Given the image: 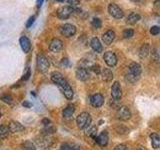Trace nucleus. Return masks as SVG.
Here are the masks:
<instances>
[{
  "label": "nucleus",
  "instance_id": "nucleus-1",
  "mask_svg": "<svg viewBox=\"0 0 160 150\" xmlns=\"http://www.w3.org/2000/svg\"><path fill=\"white\" fill-rule=\"evenodd\" d=\"M91 116L90 114L87 112H82L80 113L77 118H76V123H77V126L79 129H86L90 126L91 124Z\"/></svg>",
  "mask_w": 160,
  "mask_h": 150
},
{
  "label": "nucleus",
  "instance_id": "nucleus-2",
  "mask_svg": "<svg viewBox=\"0 0 160 150\" xmlns=\"http://www.w3.org/2000/svg\"><path fill=\"white\" fill-rule=\"evenodd\" d=\"M108 12L112 17L116 18V19H121L124 16L123 10L115 3H110L108 5Z\"/></svg>",
  "mask_w": 160,
  "mask_h": 150
},
{
  "label": "nucleus",
  "instance_id": "nucleus-3",
  "mask_svg": "<svg viewBox=\"0 0 160 150\" xmlns=\"http://www.w3.org/2000/svg\"><path fill=\"white\" fill-rule=\"evenodd\" d=\"M59 31L65 37H72L76 33V27L72 24H63L62 26H60Z\"/></svg>",
  "mask_w": 160,
  "mask_h": 150
},
{
  "label": "nucleus",
  "instance_id": "nucleus-4",
  "mask_svg": "<svg viewBox=\"0 0 160 150\" xmlns=\"http://www.w3.org/2000/svg\"><path fill=\"white\" fill-rule=\"evenodd\" d=\"M51 80H52V82L55 83L56 85H58L59 88H62L64 86H66L67 84H69L67 81H66V79H65L63 77V75L61 73H59V72H53L51 73Z\"/></svg>",
  "mask_w": 160,
  "mask_h": 150
},
{
  "label": "nucleus",
  "instance_id": "nucleus-5",
  "mask_svg": "<svg viewBox=\"0 0 160 150\" xmlns=\"http://www.w3.org/2000/svg\"><path fill=\"white\" fill-rule=\"evenodd\" d=\"M49 66H50V64H49V61L47 60V58L44 57L43 55H38L37 56V67L39 69V71L42 73L46 72Z\"/></svg>",
  "mask_w": 160,
  "mask_h": 150
},
{
  "label": "nucleus",
  "instance_id": "nucleus-6",
  "mask_svg": "<svg viewBox=\"0 0 160 150\" xmlns=\"http://www.w3.org/2000/svg\"><path fill=\"white\" fill-rule=\"evenodd\" d=\"M73 12H74V8L72 6H63V7L58 9L57 15L60 19L64 20V19L69 18L70 15H71Z\"/></svg>",
  "mask_w": 160,
  "mask_h": 150
},
{
  "label": "nucleus",
  "instance_id": "nucleus-7",
  "mask_svg": "<svg viewBox=\"0 0 160 150\" xmlns=\"http://www.w3.org/2000/svg\"><path fill=\"white\" fill-rule=\"evenodd\" d=\"M117 117L118 119L122 120V121H127L131 117V112H130V109L126 106H122L118 109L117 111Z\"/></svg>",
  "mask_w": 160,
  "mask_h": 150
},
{
  "label": "nucleus",
  "instance_id": "nucleus-8",
  "mask_svg": "<svg viewBox=\"0 0 160 150\" xmlns=\"http://www.w3.org/2000/svg\"><path fill=\"white\" fill-rule=\"evenodd\" d=\"M90 103L93 107H101L103 103H104V97L102 94L100 93H96L93 94L91 97H90Z\"/></svg>",
  "mask_w": 160,
  "mask_h": 150
},
{
  "label": "nucleus",
  "instance_id": "nucleus-9",
  "mask_svg": "<svg viewBox=\"0 0 160 150\" xmlns=\"http://www.w3.org/2000/svg\"><path fill=\"white\" fill-rule=\"evenodd\" d=\"M121 95H122V91H121V87H120V83L118 81H115L111 87V96L113 99L118 100L121 98Z\"/></svg>",
  "mask_w": 160,
  "mask_h": 150
},
{
  "label": "nucleus",
  "instance_id": "nucleus-10",
  "mask_svg": "<svg viewBox=\"0 0 160 150\" xmlns=\"http://www.w3.org/2000/svg\"><path fill=\"white\" fill-rule=\"evenodd\" d=\"M104 60L105 62H106V64L108 65V66H115L117 63V57L116 55H115L113 52L111 51H108L106 53H104Z\"/></svg>",
  "mask_w": 160,
  "mask_h": 150
},
{
  "label": "nucleus",
  "instance_id": "nucleus-11",
  "mask_svg": "<svg viewBox=\"0 0 160 150\" xmlns=\"http://www.w3.org/2000/svg\"><path fill=\"white\" fill-rule=\"evenodd\" d=\"M128 71L133 74L134 76H136L138 77L140 74H141V71H142V69H141V66L136 63V62H132V63H130L129 64V66H128Z\"/></svg>",
  "mask_w": 160,
  "mask_h": 150
},
{
  "label": "nucleus",
  "instance_id": "nucleus-12",
  "mask_svg": "<svg viewBox=\"0 0 160 150\" xmlns=\"http://www.w3.org/2000/svg\"><path fill=\"white\" fill-rule=\"evenodd\" d=\"M108 133H107V131H103V132H101L100 133L98 136H97V138H95V140H96V142H97V144L99 145V146H106L107 145V143H108Z\"/></svg>",
  "mask_w": 160,
  "mask_h": 150
},
{
  "label": "nucleus",
  "instance_id": "nucleus-13",
  "mask_svg": "<svg viewBox=\"0 0 160 150\" xmlns=\"http://www.w3.org/2000/svg\"><path fill=\"white\" fill-rule=\"evenodd\" d=\"M62 47H63L62 41L59 39H56V38H54L49 45V49L51 50L52 52H58L62 49Z\"/></svg>",
  "mask_w": 160,
  "mask_h": 150
},
{
  "label": "nucleus",
  "instance_id": "nucleus-14",
  "mask_svg": "<svg viewBox=\"0 0 160 150\" xmlns=\"http://www.w3.org/2000/svg\"><path fill=\"white\" fill-rule=\"evenodd\" d=\"M75 74H76L77 79L81 80V81H85V80H87L89 78L88 71L83 67H78L76 69V72H75Z\"/></svg>",
  "mask_w": 160,
  "mask_h": 150
},
{
  "label": "nucleus",
  "instance_id": "nucleus-15",
  "mask_svg": "<svg viewBox=\"0 0 160 150\" xmlns=\"http://www.w3.org/2000/svg\"><path fill=\"white\" fill-rule=\"evenodd\" d=\"M114 38H115V33L113 30H108V31H106L102 35V41L106 45L111 44Z\"/></svg>",
  "mask_w": 160,
  "mask_h": 150
},
{
  "label": "nucleus",
  "instance_id": "nucleus-16",
  "mask_svg": "<svg viewBox=\"0 0 160 150\" xmlns=\"http://www.w3.org/2000/svg\"><path fill=\"white\" fill-rule=\"evenodd\" d=\"M90 46H91V48L97 53L102 52V50H103L102 45H101V43H100L99 39L97 37H93L91 39V41H90Z\"/></svg>",
  "mask_w": 160,
  "mask_h": 150
},
{
  "label": "nucleus",
  "instance_id": "nucleus-17",
  "mask_svg": "<svg viewBox=\"0 0 160 150\" xmlns=\"http://www.w3.org/2000/svg\"><path fill=\"white\" fill-rule=\"evenodd\" d=\"M19 42H20V46H21L23 51L25 53L29 52L30 48H31V43H30V40L26 36H22L21 38H20Z\"/></svg>",
  "mask_w": 160,
  "mask_h": 150
},
{
  "label": "nucleus",
  "instance_id": "nucleus-18",
  "mask_svg": "<svg viewBox=\"0 0 160 150\" xmlns=\"http://www.w3.org/2000/svg\"><path fill=\"white\" fill-rule=\"evenodd\" d=\"M23 126L19 122L17 121H11L8 125V129H9V132H12V133H16L19 131H22L23 130Z\"/></svg>",
  "mask_w": 160,
  "mask_h": 150
},
{
  "label": "nucleus",
  "instance_id": "nucleus-19",
  "mask_svg": "<svg viewBox=\"0 0 160 150\" xmlns=\"http://www.w3.org/2000/svg\"><path fill=\"white\" fill-rule=\"evenodd\" d=\"M74 112H75L74 105L69 104L68 106H66V107H65V109L63 110V118H65V119H70V118L73 116Z\"/></svg>",
  "mask_w": 160,
  "mask_h": 150
},
{
  "label": "nucleus",
  "instance_id": "nucleus-20",
  "mask_svg": "<svg viewBox=\"0 0 160 150\" xmlns=\"http://www.w3.org/2000/svg\"><path fill=\"white\" fill-rule=\"evenodd\" d=\"M140 20V15L136 12H131L128 14V16L126 17V23L128 24H135Z\"/></svg>",
  "mask_w": 160,
  "mask_h": 150
},
{
  "label": "nucleus",
  "instance_id": "nucleus-21",
  "mask_svg": "<svg viewBox=\"0 0 160 150\" xmlns=\"http://www.w3.org/2000/svg\"><path fill=\"white\" fill-rule=\"evenodd\" d=\"M150 139H151V145L154 149H158L160 147V138L157 133L150 134Z\"/></svg>",
  "mask_w": 160,
  "mask_h": 150
},
{
  "label": "nucleus",
  "instance_id": "nucleus-22",
  "mask_svg": "<svg viewBox=\"0 0 160 150\" xmlns=\"http://www.w3.org/2000/svg\"><path fill=\"white\" fill-rule=\"evenodd\" d=\"M62 90V92L64 94V96L66 97V99L70 100V99H72L73 98V90L71 89V87H70V85H66L65 87L61 88Z\"/></svg>",
  "mask_w": 160,
  "mask_h": 150
},
{
  "label": "nucleus",
  "instance_id": "nucleus-23",
  "mask_svg": "<svg viewBox=\"0 0 160 150\" xmlns=\"http://www.w3.org/2000/svg\"><path fill=\"white\" fill-rule=\"evenodd\" d=\"M61 150H80V146L75 143H63L61 145Z\"/></svg>",
  "mask_w": 160,
  "mask_h": 150
},
{
  "label": "nucleus",
  "instance_id": "nucleus-24",
  "mask_svg": "<svg viewBox=\"0 0 160 150\" xmlns=\"http://www.w3.org/2000/svg\"><path fill=\"white\" fill-rule=\"evenodd\" d=\"M101 73H102V77H103V80L105 81H110L112 78H113V73L110 71L109 69H101Z\"/></svg>",
  "mask_w": 160,
  "mask_h": 150
},
{
  "label": "nucleus",
  "instance_id": "nucleus-25",
  "mask_svg": "<svg viewBox=\"0 0 160 150\" xmlns=\"http://www.w3.org/2000/svg\"><path fill=\"white\" fill-rule=\"evenodd\" d=\"M21 146H22L23 150H36V146H35V144L32 141H30V140H26V141H24Z\"/></svg>",
  "mask_w": 160,
  "mask_h": 150
},
{
  "label": "nucleus",
  "instance_id": "nucleus-26",
  "mask_svg": "<svg viewBox=\"0 0 160 150\" xmlns=\"http://www.w3.org/2000/svg\"><path fill=\"white\" fill-rule=\"evenodd\" d=\"M149 45L148 44H144L141 46V48H140L139 50V54H140V57L141 58H145L147 56V55L149 54Z\"/></svg>",
  "mask_w": 160,
  "mask_h": 150
},
{
  "label": "nucleus",
  "instance_id": "nucleus-27",
  "mask_svg": "<svg viewBox=\"0 0 160 150\" xmlns=\"http://www.w3.org/2000/svg\"><path fill=\"white\" fill-rule=\"evenodd\" d=\"M9 134V129L8 126L5 125H0V138H6Z\"/></svg>",
  "mask_w": 160,
  "mask_h": 150
},
{
  "label": "nucleus",
  "instance_id": "nucleus-28",
  "mask_svg": "<svg viewBox=\"0 0 160 150\" xmlns=\"http://www.w3.org/2000/svg\"><path fill=\"white\" fill-rule=\"evenodd\" d=\"M96 133H97V128L95 127V126H92V127H90L87 131H86V136L87 137H91V138H96Z\"/></svg>",
  "mask_w": 160,
  "mask_h": 150
},
{
  "label": "nucleus",
  "instance_id": "nucleus-29",
  "mask_svg": "<svg viewBox=\"0 0 160 150\" xmlns=\"http://www.w3.org/2000/svg\"><path fill=\"white\" fill-rule=\"evenodd\" d=\"M134 35V30L132 28H128V29H125L123 31V37L126 38V39H129L131 38Z\"/></svg>",
  "mask_w": 160,
  "mask_h": 150
},
{
  "label": "nucleus",
  "instance_id": "nucleus-30",
  "mask_svg": "<svg viewBox=\"0 0 160 150\" xmlns=\"http://www.w3.org/2000/svg\"><path fill=\"white\" fill-rule=\"evenodd\" d=\"M0 99H1L2 101L5 102V103H11L12 102V96L10 94L4 93L3 95H1V96H0Z\"/></svg>",
  "mask_w": 160,
  "mask_h": 150
},
{
  "label": "nucleus",
  "instance_id": "nucleus-31",
  "mask_svg": "<svg viewBox=\"0 0 160 150\" xmlns=\"http://www.w3.org/2000/svg\"><path fill=\"white\" fill-rule=\"evenodd\" d=\"M30 74H31V71H30V67H26V69L24 70V73H23V76H22V80H28L30 78Z\"/></svg>",
  "mask_w": 160,
  "mask_h": 150
},
{
  "label": "nucleus",
  "instance_id": "nucleus-32",
  "mask_svg": "<svg viewBox=\"0 0 160 150\" xmlns=\"http://www.w3.org/2000/svg\"><path fill=\"white\" fill-rule=\"evenodd\" d=\"M125 77H126V79L128 80V81L129 82H135V81H136V80H137V77L136 76H134V75L133 74H131V73H130L129 71L126 73V74H125Z\"/></svg>",
  "mask_w": 160,
  "mask_h": 150
},
{
  "label": "nucleus",
  "instance_id": "nucleus-33",
  "mask_svg": "<svg viewBox=\"0 0 160 150\" xmlns=\"http://www.w3.org/2000/svg\"><path fill=\"white\" fill-rule=\"evenodd\" d=\"M91 24H92V26H93V27H95V28H99L100 26H101V24H102V23H101V20H100L99 18H93Z\"/></svg>",
  "mask_w": 160,
  "mask_h": 150
},
{
  "label": "nucleus",
  "instance_id": "nucleus-34",
  "mask_svg": "<svg viewBox=\"0 0 160 150\" xmlns=\"http://www.w3.org/2000/svg\"><path fill=\"white\" fill-rule=\"evenodd\" d=\"M160 32V28L158 26H152L151 29H150V33L152 35H158Z\"/></svg>",
  "mask_w": 160,
  "mask_h": 150
},
{
  "label": "nucleus",
  "instance_id": "nucleus-35",
  "mask_svg": "<svg viewBox=\"0 0 160 150\" xmlns=\"http://www.w3.org/2000/svg\"><path fill=\"white\" fill-rule=\"evenodd\" d=\"M90 69H91L93 72L97 73V74L101 73V68H100V66H99V65H93V66H91V67H90Z\"/></svg>",
  "mask_w": 160,
  "mask_h": 150
},
{
  "label": "nucleus",
  "instance_id": "nucleus-36",
  "mask_svg": "<svg viewBox=\"0 0 160 150\" xmlns=\"http://www.w3.org/2000/svg\"><path fill=\"white\" fill-rule=\"evenodd\" d=\"M152 59L155 60V62H158L159 55H158V52H157V50H156V49H154V50H153V52H152Z\"/></svg>",
  "mask_w": 160,
  "mask_h": 150
},
{
  "label": "nucleus",
  "instance_id": "nucleus-37",
  "mask_svg": "<svg viewBox=\"0 0 160 150\" xmlns=\"http://www.w3.org/2000/svg\"><path fill=\"white\" fill-rule=\"evenodd\" d=\"M34 20H35V16H31V17H30V18L27 20V23H26V27H27V28L31 27V25L33 24Z\"/></svg>",
  "mask_w": 160,
  "mask_h": 150
},
{
  "label": "nucleus",
  "instance_id": "nucleus-38",
  "mask_svg": "<svg viewBox=\"0 0 160 150\" xmlns=\"http://www.w3.org/2000/svg\"><path fill=\"white\" fill-rule=\"evenodd\" d=\"M67 1L70 5H72V7H73V6H77V5H79L80 0H67Z\"/></svg>",
  "mask_w": 160,
  "mask_h": 150
},
{
  "label": "nucleus",
  "instance_id": "nucleus-39",
  "mask_svg": "<svg viewBox=\"0 0 160 150\" xmlns=\"http://www.w3.org/2000/svg\"><path fill=\"white\" fill-rule=\"evenodd\" d=\"M114 150H128V148L124 144H119L114 148Z\"/></svg>",
  "mask_w": 160,
  "mask_h": 150
},
{
  "label": "nucleus",
  "instance_id": "nucleus-40",
  "mask_svg": "<svg viewBox=\"0 0 160 150\" xmlns=\"http://www.w3.org/2000/svg\"><path fill=\"white\" fill-rule=\"evenodd\" d=\"M22 105H23L24 107H27V108H30V107L32 106V104L30 103L29 101H24V102L22 103Z\"/></svg>",
  "mask_w": 160,
  "mask_h": 150
},
{
  "label": "nucleus",
  "instance_id": "nucleus-41",
  "mask_svg": "<svg viewBox=\"0 0 160 150\" xmlns=\"http://www.w3.org/2000/svg\"><path fill=\"white\" fill-rule=\"evenodd\" d=\"M61 65L62 66H66V65H68V59L67 58H64L61 60Z\"/></svg>",
  "mask_w": 160,
  "mask_h": 150
},
{
  "label": "nucleus",
  "instance_id": "nucleus-42",
  "mask_svg": "<svg viewBox=\"0 0 160 150\" xmlns=\"http://www.w3.org/2000/svg\"><path fill=\"white\" fill-rule=\"evenodd\" d=\"M50 123V121L47 119V118H45V119H43V124H45V126H48V124Z\"/></svg>",
  "mask_w": 160,
  "mask_h": 150
},
{
  "label": "nucleus",
  "instance_id": "nucleus-43",
  "mask_svg": "<svg viewBox=\"0 0 160 150\" xmlns=\"http://www.w3.org/2000/svg\"><path fill=\"white\" fill-rule=\"evenodd\" d=\"M43 1H44V0H37V2H36V4H37V6H41V5H42V3H43Z\"/></svg>",
  "mask_w": 160,
  "mask_h": 150
},
{
  "label": "nucleus",
  "instance_id": "nucleus-44",
  "mask_svg": "<svg viewBox=\"0 0 160 150\" xmlns=\"http://www.w3.org/2000/svg\"><path fill=\"white\" fill-rule=\"evenodd\" d=\"M137 150H146V149H144L143 147H138V148H137Z\"/></svg>",
  "mask_w": 160,
  "mask_h": 150
},
{
  "label": "nucleus",
  "instance_id": "nucleus-45",
  "mask_svg": "<svg viewBox=\"0 0 160 150\" xmlns=\"http://www.w3.org/2000/svg\"><path fill=\"white\" fill-rule=\"evenodd\" d=\"M55 1H58V2H63L64 0H55Z\"/></svg>",
  "mask_w": 160,
  "mask_h": 150
},
{
  "label": "nucleus",
  "instance_id": "nucleus-46",
  "mask_svg": "<svg viewBox=\"0 0 160 150\" xmlns=\"http://www.w3.org/2000/svg\"><path fill=\"white\" fill-rule=\"evenodd\" d=\"M133 1H139V0H133Z\"/></svg>",
  "mask_w": 160,
  "mask_h": 150
},
{
  "label": "nucleus",
  "instance_id": "nucleus-47",
  "mask_svg": "<svg viewBox=\"0 0 160 150\" xmlns=\"http://www.w3.org/2000/svg\"><path fill=\"white\" fill-rule=\"evenodd\" d=\"M0 116H1V111H0Z\"/></svg>",
  "mask_w": 160,
  "mask_h": 150
}]
</instances>
